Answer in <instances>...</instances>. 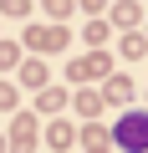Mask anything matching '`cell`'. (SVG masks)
Segmentation results:
<instances>
[{
  "instance_id": "6da1fadb",
  "label": "cell",
  "mask_w": 148,
  "mask_h": 153,
  "mask_svg": "<svg viewBox=\"0 0 148 153\" xmlns=\"http://www.w3.org/2000/svg\"><path fill=\"white\" fill-rule=\"evenodd\" d=\"M118 143H123V148H133V153H138V148H148V117H143V112L123 117V128H118Z\"/></svg>"
}]
</instances>
